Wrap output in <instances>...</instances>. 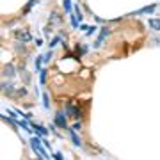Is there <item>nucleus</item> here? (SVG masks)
I'll list each match as a JSON object with an SVG mask.
<instances>
[{"mask_svg": "<svg viewBox=\"0 0 160 160\" xmlns=\"http://www.w3.org/2000/svg\"><path fill=\"white\" fill-rule=\"evenodd\" d=\"M30 146H32V149H34L36 153L39 155L41 158H48V153H46L45 149H43V148L39 146V139L32 137V139H30Z\"/></svg>", "mask_w": 160, "mask_h": 160, "instance_id": "1", "label": "nucleus"}, {"mask_svg": "<svg viewBox=\"0 0 160 160\" xmlns=\"http://www.w3.org/2000/svg\"><path fill=\"white\" fill-rule=\"evenodd\" d=\"M14 38H16L18 41H22V43H27V41L32 39L30 32H27V30H14Z\"/></svg>", "mask_w": 160, "mask_h": 160, "instance_id": "2", "label": "nucleus"}, {"mask_svg": "<svg viewBox=\"0 0 160 160\" xmlns=\"http://www.w3.org/2000/svg\"><path fill=\"white\" fill-rule=\"evenodd\" d=\"M55 126H61V128H66V116L62 114V112H57L55 114Z\"/></svg>", "mask_w": 160, "mask_h": 160, "instance_id": "3", "label": "nucleus"}, {"mask_svg": "<svg viewBox=\"0 0 160 160\" xmlns=\"http://www.w3.org/2000/svg\"><path fill=\"white\" fill-rule=\"evenodd\" d=\"M2 73L6 75V77H12V75L16 73V68H14L12 64H6V66H4V69H2Z\"/></svg>", "mask_w": 160, "mask_h": 160, "instance_id": "4", "label": "nucleus"}, {"mask_svg": "<svg viewBox=\"0 0 160 160\" xmlns=\"http://www.w3.org/2000/svg\"><path fill=\"white\" fill-rule=\"evenodd\" d=\"M69 135H71V141L75 142V146H82V142H80V137L77 135L75 128H71V130H69Z\"/></svg>", "mask_w": 160, "mask_h": 160, "instance_id": "5", "label": "nucleus"}, {"mask_svg": "<svg viewBox=\"0 0 160 160\" xmlns=\"http://www.w3.org/2000/svg\"><path fill=\"white\" fill-rule=\"evenodd\" d=\"M32 128H34L39 135H48V130L46 128H43V126H38V125H32Z\"/></svg>", "mask_w": 160, "mask_h": 160, "instance_id": "6", "label": "nucleus"}, {"mask_svg": "<svg viewBox=\"0 0 160 160\" xmlns=\"http://www.w3.org/2000/svg\"><path fill=\"white\" fill-rule=\"evenodd\" d=\"M149 25H151L155 30H160V20H157V18H151V20H149Z\"/></svg>", "mask_w": 160, "mask_h": 160, "instance_id": "7", "label": "nucleus"}, {"mask_svg": "<svg viewBox=\"0 0 160 160\" xmlns=\"http://www.w3.org/2000/svg\"><path fill=\"white\" fill-rule=\"evenodd\" d=\"M155 9H157V6L153 4V6H149V7H144V9H141V11H137L135 14H142V12H153Z\"/></svg>", "mask_w": 160, "mask_h": 160, "instance_id": "8", "label": "nucleus"}, {"mask_svg": "<svg viewBox=\"0 0 160 160\" xmlns=\"http://www.w3.org/2000/svg\"><path fill=\"white\" fill-rule=\"evenodd\" d=\"M36 4V0H30L29 4H27V6H25V9H23V12H25V14H27V12L30 11V9H32V6H34Z\"/></svg>", "mask_w": 160, "mask_h": 160, "instance_id": "9", "label": "nucleus"}, {"mask_svg": "<svg viewBox=\"0 0 160 160\" xmlns=\"http://www.w3.org/2000/svg\"><path fill=\"white\" fill-rule=\"evenodd\" d=\"M43 105H45V109H48V107H50V102H48V94H43Z\"/></svg>", "mask_w": 160, "mask_h": 160, "instance_id": "10", "label": "nucleus"}, {"mask_svg": "<svg viewBox=\"0 0 160 160\" xmlns=\"http://www.w3.org/2000/svg\"><path fill=\"white\" fill-rule=\"evenodd\" d=\"M64 9H66V11H71V0H64Z\"/></svg>", "mask_w": 160, "mask_h": 160, "instance_id": "11", "label": "nucleus"}, {"mask_svg": "<svg viewBox=\"0 0 160 160\" xmlns=\"http://www.w3.org/2000/svg\"><path fill=\"white\" fill-rule=\"evenodd\" d=\"M59 43H61V39H59V38H55V39H53V41H52V43H50V46H52V48H53V46H57Z\"/></svg>", "mask_w": 160, "mask_h": 160, "instance_id": "12", "label": "nucleus"}, {"mask_svg": "<svg viewBox=\"0 0 160 160\" xmlns=\"http://www.w3.org/2000/svg\"><path fill=\"white\" fill-rule=\"evenodd\" d=\"M46 80V71H41V84H45Z\"/></svg>", "mask_w": 160, "mask_h": 160, "instance_id": "13", "label": "nucleus"}, {"mask_svg": "<svg viewBox=\"0 0 160 160\" xmlns=\"http://www.w3.org/2000/svg\"><path fill=\"white\" fill-rule=\"evenodd\" d=\"M103 32L100 34V38H105V36H109V29H102Z\"/></svg>", "mask_w": 160, "mask_h": 160, "instance_id": "14", "label": "nucleus"}]
</instances>
